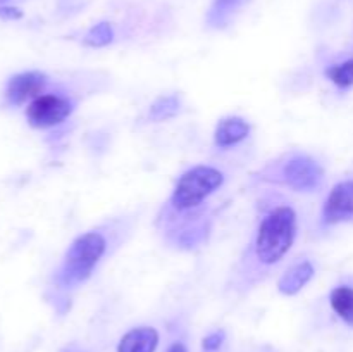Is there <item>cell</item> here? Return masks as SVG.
<instances>
[{
    "label": "cell",
    "mask_w": 353,
    "mask_h": 352,
    "mask_svg": "<svg viewBox=\"0 0 353 352\" xmlns=\"http://www.w3.org/2000/svg\"><path fill=\"white\" fill-rule=\"evenodd\" d=\"M324 75L338 88H350V86H353V59L330 66Z\"/></svg>",
    "instance_id": "14"
},
{
    "label": "cell",
    "mask_w": 353,
    "mask_h": 352,
    "mask_svg": "<svg viewBox=\"0 0 353 352\" xmlns=\"http://www.w3.org/2000/svg\"><path fill=\"white\" fill-rule=\"evenodd\" d=\"M259 178L262 182L292 188L293 192L314 193L323 188L326 173L316 157L307 152L292 150L272 164L265 166Z\"/></svg>",
    "instance_id": "4"
},
{
    "label": "cell",
    "mask_w": 353,
    "mask_h": 352,
    "mask_svg": "<svg viewBox=\"0 0 353 352\" xmlns=\"http://www.w3.org/2000/svg\"><path fill=\"white\" fill-rule=\"evenodd\" d=\"M299 235V213L292 202L268 197L254 231L231 273L228 290L247 293L264 282L283 262Z\"/></svg>",
    "instance_id": "2"
},
{
    "label": "cell",
    "mask_w": 353,
    "mask_h": 352,
    "mask_svg": "<svg viewBox=\"0 0 353 352\" xmlns=\"http://www.w3.org/2000/svg\"><path fill=\"white\" fill-rule=\"evenodd\" d=\"M181 109V102L176 95H165L159 97L154 104L150 106V110H148V117L152 121H165L174 117L176 114Z\"/></svg>",
    "instance_id": "13"
},
{
    "label": "cell",
    "mask_w": 353,
    "mask_h": 352,
    "mask_svg": "<svg viewBox=\"0 0 353 352\" xmlns=\"http://www.w3.org/2000/svg\"><path fill=\"white\" fill-rule=\"evenodd\" d=\"M353 221V178L341 179L327 193L321 209V226L331 228Z\"/></svg>",
    "instance_id": "7"
},
{
    "label": "cell",
    "mask_w": 353,
    "mask_h": 352,
    "mask_svg": "<svg viewBox=\"0 0 353 352\" xmlns=\"http://www.w3.org/2000/svg\"><path fill=\"white\" fill-rule=\"evenodd\" d=\"M223 342H224V331H214V333L207 335V337L203 338V342H202L203 351H207V352L217 351V349L223 345Z\"/></svg>",
    "instance_id": "16"
},
{
    "label": "cell",
    "mask_w": 353,
    "mask_h": 352,
    "mask_svg": "<svg viewBox=\"0 0 353 352\" xmlns=\"http://www.w3.org/2000/svg\"><path fill=\"white\" fill-rule=\"evenodd\" d=\"M159 331L152 326H138L128 331L117 345V352H155Z\"/></svg>",
    "instance_id": "10"
},
{
    "label": "cell",
    "mask_w": 353,
    "mask_h": 352,
    "mask_svg": "<svg viewBox=\"0 0 353 352\" xmlns=\"http://www.w3.org/2000/svg\"><path fill=\"white\" fill-rule=\"evenodd\" d=\"M226 179V171L214 164L186 169L159 213L157 228L162 238L181 251L205 244L217 213V204L212 202Z\"/></svg>",
    "instance_id": "1"
},
{
    "label": "cell",
    "mask_w": 353,
    "mask_h": 352,
    "mask_svg": "<svg viewBox=\"0 0 353 352\" xmlns=\"http://www.w3.org/2000/svg\"><path fill=\"white\" fill-rule=\"evenodd\" d=\"M48 85V76L38 69H30V71H21L10 76L6 81L2 90L3 106L9 109H17V107L28 106L31 100L45 93Z\"/></svg>",
    "instance_id": "6"
},
{
    "label": "cell",
    "mask_w": 353,
    "mask_h": 352,
    "mask_svg": "<svg viewBox=\"0 0 353 352\" xmlns=\"http://www.w3.org/2000/svg\"><path fill=\"white\" fill-rule=\"evenodd\" d=\"M330 304L340 320H343L348 326H353V286H334L330 293Z\"/></svg>",
    "instance_id": "12"
},
{
    "label": "cell",
    "mask_w": 353,
    "mask_h": 352,
    "mask_svg": "<svg viewBox=\"0 0 353 352\" xmlns=\"http://www.w3.org/2000/svg\"><path fill=\"white\" fill-rule=\"evenodd\" d=\"M0 17L6 21H14L23 17V12L14 6H0Z\"/></svg>",
    "instance_id": "17"
},
{
    "label": "cell",
    "mask_w": 353,
    "mask_h": 352,
    "mask_svg": "<svg viewBox=\"0 0 353 352\" xmlns=\"http://www.w3.org/2000/svg\"><path fill=\"white\" fill-rule=\"evenodd\" d=\"M74 99L62 93L50 92L41 93L34 100H31L24 109L28 124L34 130H50L64 123L74 110Z\"/></svg>",
    "instance_id": "5"
},
{
    "label": "cell",
    "mask_w": 353,
    "mask_h": 352,
    "mask_svg": "<svg viewBox=\"0 0 353 352\" xmlns=\"http://www.w3.org/2000/svg\"><path fill=\"white\" fill-rule=\"evenodd\" d=\"M114 40V28L110 23H99L86 33L85 45L88 47H105Z\"/></svg>",
    "instance_id": "15"
},
{
    "label": "cell",
    "mask_w": 353,
    "mask_h": 352,
    "mask_svg": "<svg viewBox=\"0 0 353 352\" xmlns=\"http://www.w3.org/2000/svg\"><path fill=\"white\" fill-rule=\"evenodd\" d=\"M248 135H250V124L243 117H224L217 123L216 131H214V144L219 148H230L247 140Z\"/></svg>",
    "instance_id": "9"
},
{
    "label": "cell",
    "mask_w": 353,
    "mask_h": 352,
    "mask_svg": "<svg viewBox=\"0 0 353 352\" xmlns=\"http://www.w3.org/2000/svg\"><path fill=\"white\" fill-rule=\"evenodd\" d=\"M316 275V268H314L312 261L303 259V261L293 262L278 280V290L279 293L286 297L296 295L310 280Z\"/></svg>",
    "instance_id": "8"
},
{
    "label": "cell",
    "mask_w": 353,
    "mask_h": 352,
    "mask_svg": "<svg viewBox=\"0 0 353 352\" xmlns=\"http://www.w3.org/2000/svg\"><path fill=\"white\" fill-rule=\"evenodd\" d=\"M248 0H212L207 12V24L214 30H223L231 23L238 10L247 3Z\"/></svg>",
    "instance_id": "11"
},
{
    "label": "cell",
    "mask_w": 353,
    "mask_h": 352,
    "mask_svg": "<svg viewBox=\"0 0 353 352\" xmlns=\"http://www.w3.org/2000/svg\"><path fill=\"white\" fill-rule=\"evenodd\" d=\"M10 2H14V0H0V6H9Z\"/></svg>",
    "instance_id": "19"
},
{
    "label": "cell",
    "mask_w": 353,
    "mask_h": 352,
    "mask_svg": "<svg viewBox=\"0 0 353 352\" xmlns=\"http://www.w3.org/2000/svg\"><path fill=\"white\" fill-rule=\"evenodd\" d=\"M165 352H188V349H186V345L181 344V342H174L172 345H169V349Z\"/></svg>",
    "instance_id": "18"
},
{
    "label": "cell",
    "mask_w": 353,
    "mask_h": 352,
    "mask_svg": "<svg viewBox=\"0 0 353 352\" xmlns=\"http://www.w3.org/2000/svg\"><path fill=\"white\" fill-rule=\"evenodd\" d=\"M109 251V238L102 230H90L72 240L64 259L54 271L52 282L61 292L78 289L95 271L97 264Z\"/></svg>",
    "instance_id": "3"
}]
</instances>
